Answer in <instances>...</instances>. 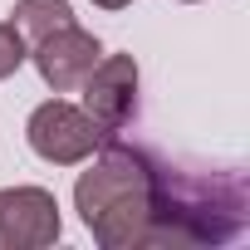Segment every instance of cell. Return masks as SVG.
Returning a JSON list of instances; mask_svg holds the SVG:
<instances>
[{
  "instance_id": "5b68a950",
  "label": "cell",
  "mask_w": 250,
  "mask_h": 250,
  "mask_svg": "<svg viewBox=\"0 0 250 250\" xmlns=\"http://www.w3.org/2000/svg\"><path fill=\"white\" fill-rule=\"evenodd\" d=\"M79 88H83V113L103 133H118L138 108V59L133 54H98V64L88 69V79Z\"/></svg>"
},
{
  "instance_id": "8992f818",
  "label": "cell",
  "mask_w": 250,
  "mask_h": 250,
  "mask_svg": "<svg viewBox=\"0 0 250 250\" xmlns=\"http://www.w3.org/2000/svg\"><path fill=\"white\" fill-rule=\"evenodd\" d=\"M98 54H103V44H98V35L93 30H83V25H59V30H49L44 40H35V49H30V59H35V69H40V79L54 88V93H69V88H79L83 79H88V69L98 64Z\"/></svg>"
},
{
  "instance_id": "30bf717a",
  "label": "cell",
  "mask_w": 250,
  "mask_h": 250,
  "mask_svg": "<svg viewBox=\"0 0 250 250\" xmlns=\"http://www.w3.org/2000/svg\"><path fill=\"white\" fill-rule=\"evenodd\" d=\"M182 5H196V0H182Z\"/></svg>"
},
{
  "instance_id": "6da1fadb",
  "label": "cell",
  "mask_w": 250,
  "mask_h": 250,
  "mask_svg": "<svg viewBox=\"0 0 250 250\" xmlns=\"http://www.w3.org/2000/svg\"><path fill=\"white\" fill-rule=\"evenodd\" d=\"M152 172L157 162L138 147H103L88 172L74 182V211L93 230L103 250H138L147 245L152 221Z\"/></svg>"
},
{
  "instance_id": "9c48e42d",
  "label": "cell",
  "mask_w": 250,
  "mask_h": 250,
  "mask_svg": "<svg viewBox=\"0 0 250 250\" xmlns=\"http://www.w3.org/2000/svg\"><path fill=\"white\" fill-rule=\"evenodd\" d=\"M98 10H123V5H133V0H93Z\"/></svg>"
},
{
  "instance_id": "52a82bcc",
  "label": "cell",
  "mask_w": 250,
  "mask_h": 250,
  "mask_svg": "<svg viewBox=\"0 0 250 250\" xmlns=\"http://www.w3.org/2000/svg\"><path fill=\"white\" fill-rule=\"evenodd\" d=\"M74 10H69V0H15V10H10V25L25 35V40H44L49 30L69 25Z\"/></svg>"
},
{
  "instance_id": "7a4b0ae2",
  "label": "cell",
  "mask_w": 250,
  "mask_h": 250,
  "mask_svg": "<svg viewBox=\"0 0 250 250\" xmlns=\"http://www.w3.org/2000/svg\"><path fill=\"white\" fill-rule=\"evenodd\" d=\"M245 226V182L235 172H152V221L147 245H216Z\"/></svg>"
},
{
  "instance_id": "ba28073f",
  "label": "cell",
  "mask_w": 250,
  "mask_h": 250,
  "mask_svg": "<svg viewBox=\"0 0 250 250\" xmlns=\"http://www.w3.org/2000/svg\"><path fill=\"white\" fill-rule=\"evenodd\" d=\"M30 59V49H25V35L10 25V20H0V79H10L20 64Z\"/></svg>"
},
{
  "instance_id": "277c9868",
  "label": "cell",
  "mask_w": 250,
  "mask_h": 250,
  "mask_svg": "<svg viewBox=\"0 0 250 250\" xmlns=\"http://www.w3.org/2000/svg\"><path fill=\"white\" fill-rule=\"evenodd\" d=\"M64 230L59 201L44 187H0V250H44Z\"/></svg>"
},
{
  "instance_id": "3957f363",
  "label": "cell",
  "mask_w": 250,
  "mask_h": 250,
  "mask_svg": "<svg viewBox=\"0 0 250 250\" xmlns=\"http://www.w3.org/2000/svg\"><path fill=\"white\" fill-rule=\"evenodd\" d=\"M25 138H30V152H35V157H44V162H54V167H74V162L93 157V147H98L108 133L98 128L83 108H74L69 98H49V103H40V108L30 113Z\"/></svg>"
}]
</instances>
